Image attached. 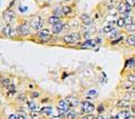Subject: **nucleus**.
<instances>
[{"label":"nucleus","instance_id":"obj_22","mask_svg":"<svg viewBox=\"0 0 135 119\" xmlns=\"http://www.w3.org/2000/svg\"><path fill=\"white\" fill-rule=\"evenodd\" d=\"M125 20V25H131V24H134V19L132 16H125L124 17Z\"/></svg>","mask_w":135,"mask_h":119},{"label":"nucleus","instance_id":"obj_2","mask_svg":"<svg viewBox=\"0 0 135 119\" xmlns=\"http://www.w3.org/2000/svg\"><path fill=\"white\" fill-rule=\"evenodd\" d=\"M80 34L78 33H74V34H68L65 35L64 37H63V41L64 43L66 44H74V43H77V42L80 41Z\"/></svg>","mask_w":135,"mask_h":119},{"label":"nucleus","instance_id":"obj_4","mask_svg":"<svg viewBox=\"0 0 135 119\" xmlns=\"http://www.w3.org/2000/svg\"><path fill=\"white\" fill-rule=\"evenodd\" d=\"M37 37L40 38L42 42H47L51 39V32L46 28H43V29H41L38 33H37Z\"/></svg>","mask_w":135,"mask_h":119},{"label":"nucleus","instance_id":"obj_15","mask_svg":"<svg viewBox=\"0 0 135 119\" xmlns=\"http://www.w3.org/2000/svg\"><path fill=\"white\" fill-rule=\"evenodd\" d=\"M133 86H134V84H132V83H129L128 81H124V82H122V89L127 90V91H131V90L133 89Z\"/></svg>","mask_w":135,"mask_h":119},{"label":"nucleus","instance_id":"obj_10","mask_svg":"<svg viewBox=\"0 0 135 119\" xmlns=\"http://www.w3.org/2000/svg\"><path fill=\"white\" fill-rule=\"evenodd\" d=\"M65 101L69 103V106H70V108H71V109L76 108V107H78V106L80 104L79 99H77V98H74V97H68L65 99Z\"/></svg>","mask_w":135,"mask_h":119},{"label":"nucleus","instance_id":"obj_3","mask_svg":"<svg viewBox=\"0 0 135 119\" xmlns=\"http://www.w3.org/2000/svg\"><path fill=\"white\" fill-rule=\"evenodd\" d=\"M17 33H18V35H20V36L29 35V33H30V24L24 22L22 25H19V26L17 27Z\"/></svg>","mask_w":135,"mask_h":119},{"label":"nucleus","instance_id":"obj_13","mask_svg":"<svg viewBox=\"0 0 135 119\" xmlns=\"http://www.w3.org/2000/svg\"><path fill=\"white\" fill-rule=\"evenodd\" d=\"M63 117H64L65 119H76L77 118V114H76V111H74V109H69V110L64 114Z\"/></svg>","mask_w":135,"mask_h":119},{"label":"nucleus","instance_id":"obj_21","mask_svg":"<svg viewBox=\"0 0 135 119\" xmlns=\"http://www.w3.org/2000/svg\"><path fill=\"white\" fill-rule=\"evenodd\" d=\"M40 112L45 114V115H50V114H52V108L51 107H43V108H41Z\"/></svg>","mask_w":135,"mask_h":119},{"label":"nucleus","instance_id":"obj_1","mask_svg":"<svg viewBox=\"0 0 135 119\" xmlns=\"http://www.w3.org/2000/svg\"><path fill=\"white\" fill-rule=\"evenodd\" d=\"M80 107H81V110L83 112L84 115H88V114H91L92 111H95V106L89 102V101H82L80 102Z\"/></svg>","mask_w":135,"mask_h":119},{"label":"nucleus","instance_id":"obj_29","mask_svg":"<svg viewBox=\"0 0 135 119\" xmlns=\"http://www.w3.org/2000/svg\"><path fill=\"white\" fill-rule=\"evenodd\" d=\"M127 63H128L127 64L128 67H131V69H135V59H131Z\"/></svg>","mask_w":135,"mask_h":119},{"label":"nucleus","instance_id":"obj_16","mask_svg":"<svg viewBox=\"0 0 135 119\" xmlns=\"http://www.w3.org/2000/svg\"><path fill=\"white\" fill-rule=\"evenodd\" d=\"M48 24H51V25H56V24H59V22H60V18H58V17H55V16H50L48 17Z\"/></svg>","mask_w":135,"mask_h":119},{"label":"nucleus","instance_id":"obj_27","mask_svg":"<svg viewBox=\"0 0 135 119\" xmlns=\"http://www.w3.org/2000/svg\"><path fill=\"white\" fill-rule=\"evenodd\" d=\"M126 81H128L132 84H135V74H128L126 76Z\"/></svg>","mask_w":135,"mask_h":119},{"label":"nucleus","instance_id":"obj_31","mask_svg":"<svg viewBox=\"0 0 135 119\" xmlns=\"http://www.w3.org/2000/svg\"><path fill=\"white\" fill-rule=\"evenodd\" d=\"M126 29L128 32H135V24H131V25H126Z\"/></svg>","mask_w":135,"mask_h":119},{"label":"nucleus","instance_id":"obj_12","mask_svg":"<svg viewBox=\"0 0 135 119\" xmlns=\"http://www.w3.org/2000/svg\"><path fill=\"white\" fill-rule=\"evenodd\" d=\"M128 116H131V111L129 110H122L117 114L115 117H113V119H126Z\"/></svg>","mask_w":135,"mask_h":119},{"label":"nucleus","instance_id":"obj_24","mask_svg":"<svg viewBox=\"0 0 135 119\" xmlns=\"http://www.w3.org/2000/svg\"><path fill=\"white\" fill-rule=\"evenodd\" d=\"M128 45H131V46H135V36L131 35V36H128L127 39H126Z\"/></svg>","mask_w":135,"mask_h":119},{"label":"nucleus","instance_id":"obj_19","mask_svg":"<svg viewBox=\"0 0 135 119\" xmlns=\"http://www.w3.org/2000/svg\"><path fill=\"white\" fill-rule=\"evenodd\" d=\"M53 16H55V17H58V18H61L63 16V12H62V8L61 7H56L54 9V15Z\"/></svg>","mask_w":135,"mask_h":119},{"label":"nucleus","instance_id":"obj_5","mask_svg":"<svg viewBox=\"0 0 135 119\" xmlns=\"http://www.w3.org/2000/svg\"><path fill=\"white\" fill-rule=\"evenodd\" d=\"M69 109H71V108H70L69 103L65 101V99H64V100L59 101V103H58V111H59V114H60L61 116H64V114H65Z\"/></svg>","mask_w":135,"mask_h":119},{"label":"nucleus","instance_id":"obj_25","mask_svg":"<svg viewBox=\"0 0 135 119\" xmlns=\"http://www.w3.org/2000/svg\"><path fill=\"white\" fill-rule=\"evenodd\" d=\"M9 84H11L10 79H8V78H4V79H2V81H1V86L5 87V88H7Z\"/></svg>","mask_w":135,"mask_h":119},{"label":"nucleus","instance_id":"obj_6","mask_svg":"<svg viewBox=\"0 0 135 119\" xmlns=\"http://www.w3.org/2000/svg\"><path fill=\"white\" fill-rule=\"evenodd\" d=\"M42 26H43V19L41 18V17H38V16H36L32 20L30 27H33V29H35V30H40L42 28Z\"/></svg>","mask_w":135,"mask_h":119},{"label":"nucleus","instance_id":"obj_26","mask_svg":"<svg viewBox=\"0 0 135 119\" xmlns=\"http://www.w3.org/2000/svg\"><path fill=\"white\" fill-rule=\"evenodd\" d=\"M28 107H29V109H30L33 112L38 110V109H37V106L35 104V102H33V101H28Z\"/></svg>","mask_w":135,"mask_h":119},{"label":"nucleus","instance_id":"obj_36","mask_svg":"<svg viewBox=\"0 0 135 119\" xmlns=\"http://www.w3.org/2000/svg\"><path fill=\"white\" fill-rule=\"evenodd\" d=\"M131 109H132V112L135 115V101L134 102H132V104H131Z\"/></svg>","mask_w":135,"mask_h":119},{"label":"nucleus","instance_id":"obj_42","mask_svg":"<svg viewBox=\"0 0 135 119\" xmlns=\"http://www.w3.org/2000/svg\"><path fill=\"white\" fill-rule=\"evenodd\" d=\"M126 119H135V116L134 115H131V116H128Z\"/></svg>","mask_w":135,"mask_h":119},{"label":"nucleus","instance_id":"obj_14","mask_svg":"<svg viewBox=\"0 0 135 119\" xmlns=\"http://www.w3.org/2000/svg\"><path fill=\"white\" fill-rule=\"evenodd\" d=\"M63 29H64V25H63L62 22H59V24H56V25L53 26V28H52V33L59 34V33H61Z\"/></svg>","mask_w":135,"mask_h":119},{"label":"nucleus","instance_id":"obj_40","mask_svg":"<svg viewBox=\"0 0 135 119\" xmlns=\"http://www.w3.org/2000/svg\"><path fill=\"white\" fill-rule=\"evenodd\" d=\"M95 119H105V118H104V116L98 115V116H96V117H95Z\"/></svg>","mask_w":135,"mask_h":119},{"label":"nucleus","instance_id":"obj_23","mask_svg":"<svg viewBox=\"0 0 135 119\" xmlns=\"http://www.w3.org/2000/svg\"><path fill=\"white\" fill-rule=\"evenodd\" d=\"M117 26L119 27V28H123V27H125L126 25H125V20H124V17H121V18L117 19Z\"/></svg>","mask_w":135,"mask_h":119},{"label":"nucleus","instance_id":"obj_7","mask_svg":"<svg viewBox=\"0 0 135 119\" xmlns=\"http://www.w3.org/2000/svg\"><path fill=\"white\" fill-rule=\"evenodd\" d=\"M131 11H132V7L127 6L125 2H121V4L118 5V12H121L122 15L127 16Z\"/></svg>","mask_w":135,"mask_h":119},{"label":"nucleus","instance_id":"obj_41","mask_svg":"<svg viewBox=\"0 0 135 119\" xmlns=\"http://www.w3.org/2000/svg\"><path fill=\"white\" fill-rule=\"evenodd\" d=\"M18 99H19L20 101H24V100H25V97H24V96H19Z\"/></svg>","mask_w":135,"mask_h":119},{"label":"nucleus","instance_id":"obj_28","mask_svg":"<svg viewBox=\"0 0 135 119\" xmlns=\"http://www.w3.org/2000/svg\"><path fill=\"white\" fill-rule=\"evenodd\" d=\"M62 12H63V15H68V14H70V12H71V7H69V6H64V7H62Z\"/></svg>","mask_w":135,"mask_h":119},{"label":"nucleus","instance_id":"obj_46","mask_svg":"<svg viewBox=\"0 0 135 119\" xmlns=\"http://www.w3.org/2000/svg\"><path fill=\"white\" fill-rule=\"evenodd\" d=\"M134 47H135V46H134Z\"/></svg>","mask_w":135,"mask_h":119},{"label":"nucleus","instance_id":"obj_17","mask_svg":"<svg viewBox=\"0 0 135 119\" xmlns=\"http://www.w3.org/2000/svg\"><path fill=\"white\" fill-rule=\"evenodd\" d=\"M80 19L82 20V22H84V24H90V22H91V18H90L89 15H87V14H82V15L80 16Z\"/></svg>","mask_w":135,"mask_h":119},{"label":"nucleus","instance_id":"obj_35","mask_svg":"<svg viewBox=\"0 0 135 119\" xmlns=\"http://www.w3.org/2000/svg\"><path fill=\"white\" fill-rule=\"evenodd\" d=\"M30 97H32V98H37V97H40V93L36 92V91H34V92H32Z\"/></svg>","mask_w":135,"mask_h":119},{"label":"nucleus","instance_id":"obj_38","mask_svg":"<svg viewBox=\"0 0 135 119\" xmlns=\"http://www.w3.org/2000/svg\"><path fill=\"white\" fill-rule=\"evenodd\" d=\"M26 9H27L26 7H19V10H20V12H25Z\"/></svg>","mask_w":135,"mask_h":119},{"label":"nucleus","instance_id":"obj_44","mask_svg":"<svg viewBox=\"0 0 135 119\" xmlns=\"http://www.w3.org/2000/svg\"><path fill=\"white\" fill-rule=\"evenodd\" d=\"M65 1H70V0H65Z\"/></svg>","mask_w":135,"mask_h":119},{"label":"nucleus","instance_id":"obj_39","mask_svg":"<svg viewBox=\"0 0 135 119\" xmlns=\"http://www.w3.org/2000/svg\"><path fill=\"white\" fill-rule=\"evenodd\" d=\"M17 119H27V118H26L25 115H18V118Z\"/></svg>","mask_w":135,"mask_h":119},{"label":"nucleus","instance_id":"obj_33","mask_svg":"<svg viewBox=\"0 0 135 119\" xmlns=\"http://www.w3.org/2000/svg\"><path fill=\"white\" fill-rule=\"evenodd\" d=\"M97 111H98L99 114H102V112L105 111V107H104L102 104H100V106H98V108H97Z\"/></svg>","mask_w":135,"mask_h":119},{"label":"nucleus","instance_id":"obj_37","mask_svg":"<svg viewBox=\"0 0 135 119\" xmlns=\"http://www.w3.org/2000/svg\"><path fill=\"white\" fill-rule=\"evenodd\" d=\"M88 94H89V96H96V94H97V91H96V90H90Z\"/></svg>","mask_w":135,"mask_h":119},{"label":"nucleus","instance_id":"obj_30","mask_svg":"<svg viewBox=\"0 0 135 119\" xmlns=\"http://www.w3.org/2000/svg\"><path fill=\"white\" fill-rule=\"evenodd\" d=\"M80 119H95V115H92V114H88V115H83L81 116Z\"/></svg>","mask_w":135,"mask_h":119},{"label":"nucleus","instance_id":"obj_32","mask_svg":"<svg viewBox=\"0 0 135 119\" xmlns=\"http://www.w3.org/2000/svg\"><path fill=\"white\" fill-rule=\"evenodd\" d=\"M125 4L129 7H135V0H125Z\"/></svg>","mask_w":135,"mask_h":119},{"label":"nucleus","instance_id":"obj_45","mask_svg":"<svg viewBox=\"0 0 135 119\" xmlns=\"http://www.w3.org/2000/svg\"><path fill=\"white\" fill-rule=\"evenodd\" d=\"M134 73H135V69H134Z\"/></svg>","mask_w":135,"mask_h":119},{"label":"nucleus","instance_id":"obj_43","mask_svg":"<svg viewBox=\"0 0 135 119\" xmlns=\"http://www.w3.org/2000/svg\"><path fill=\"white\" fill-rule=\"evenodd\" d=\"M2 79H4V76H2V75H0V86H1V81H2Z\"/></svg>","mask_w":135,"mask_h":119},{"label":"nucleus","instance_id":"obj_11","mask_svg":"<svg viewBox=\"0 0 135 119\" xmlns=\"http://www.w3.org/2000/svg\"><path fill=\"white\" fill-rule=\"evenodd\" d=\"M15 17V14H14V11L11 10V9H7V10H5L4 12V19L6 20V22L9 24V22L14 19Z\"/></svg>","mask_w":135,"mask_h":119},{"label":"nucleus","instance_id":"obj_9","mask_svg":"<svg viewBox=\"0 0 135 119\" xmlns=\"http://www.w3.org/2000/svg\"><path fill=\"white\" fill-rule=\"evenodd\" d=\"M96 45H97V42L95 41V39H87V41L84 42V43H82L80 46V49H94Z\"/></svg>","mask_w":135,"mask_h":119},{"label":"nucleus","instance_id":"obj_8","mask_svg":"<svg viewBox=\"0 0 135 119\" xmlns=\"http://www.w3.org/2000/svg\"><path fill=\"white\" fill-rule=\"evenodd\" d=\"M131 101L124 100V99H119V100L116 101V107L119 109H124V110H127L128 108H131Z\"/></svg>","mask_w":135,"mask_h":119},{"label":"nucleus","instance_id":"obj_20","mask_svg":"<svg viewBox=\"0 0 135 119\" xmlns=\"http://www.w3.org/2000/svg\"><path fill=\"white\" fill-rule=\"evenodd\" d=\"M10 32H11V27L9 25H6L2 28V34H4L5 36H10Z\"/></svg>","mask_w":135,"mask_h":119},{"label":"nucleus","instance_id":"obj_34","mask_svg":"<svg viewBox=\"0 0 135 119\" xmlns=\"http://www.w3.org/2000/svg\"><path fill=\"white\" fill-rule=\"evenodd\" d=\"M17 118H18V115H16V114H11L8 117V119H17Z\"/></svg>","mask_w":135,"mask_h":119},{"label":"nucleus","instance_id":"obj_18","mask_svg":"<svg viewBox=\"0 0 135 119\" xmlns=\"http://www.w3.org/2000/svg\"><path fill=\"white\" fill-rule=\"evenodd\" d=\"M114 30V24H109V25H106V26H104V28H102V32L104 33H110V32H113Z\"/></svg>","mask_w":135,"mask_h":119}]
</instances>
